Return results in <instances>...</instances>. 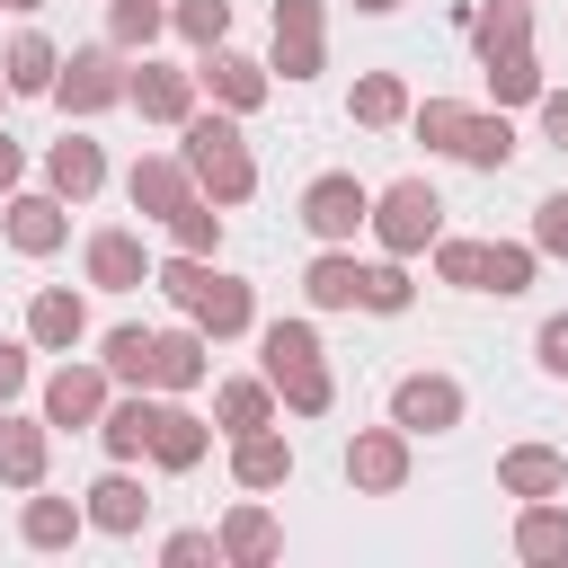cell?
Returning a JSON list of instances; mask_svg holds the SVG:
<instances>
[{"mask_svg": "<svg viewBox=\"0 0 568 568\" xmlns=\"http://www.w3.org/2000/svg\"><path fill=\"white\" fill-rule=\"evenodd\" d=\"M169 27L204 53V44H231V0H169Z\"/></svg>", "mask_w": 568, "mask_h": 568, "instance_id": "41", "label": "cell"}, {"mask_svg": "<svg viewBox=\"0 0 568 568\" xmlns=\"http://www.w3.org/2000/svg\"><path fill=\"white\" fill-rule=\"evenodd\" d=\"M44 186H53L62 204H89V195L106 186V151H98L89 133H62V142H44Z\"/></svg>", "mask_w": 568, "mask_h": 568, "instance_id": "18", "label": "cell"}, {"mask_svg": "<svg viewBox=\"0 0 568 568\" xmlns=\"http://www.w3.org/2000/svg\"><path fill=\"white\" fill-rule=\"evenodd\" d=\"M355 9H364V18H390V9H399V0H355Z\"/></svg>", "mask_w": 568, "mask_h": 568, "instance_id": "49", "label": "cell"}, {"mask_svg": "<svg viewBox=\"0 0 568 568\" xmlns=\"http://www.w3.org/2000/svg\"><path fill=\"white\" fill-rule=\"evenodd\" d=\"M532 364H541V373H559V382H568V311H550V320H541V328H532Z\"/></svg>", "mask_w": 568, "mask_h": 568, "instance_id": "44", "label": "cell"}, {"mask_svg": "<svg viewBox=\"0 0 568 568\" xmlns=\"http://www.w3.org/2000/svg\"><path fill=\"white\" fill-rule=\"evenodd\" d=\"M364 213H373V186H364L355 169H320V178L302 186V231H311L320 248H346V240L364 231Z\"/></svg>", "mask_w": 568, "mask_h": 568, "instance_id": "7", "label": "cell"}, {"mask_svg": "<svg viewBox=\"0 0 568 568\" xmlns=\"http://www.w3.org/2000/svg\"><path fill=\"white\" fill-rule=\"evenodd\" d=\"M204 453H213V426H204L195 408L160 399V426H151V453H142V462H151V470H195Z\"/></svg>", "mask_w": 568, "mask_h": 568, "instance_id": "26", "label": "cell"}, {"mask_svg": "<svg viewBox=\"0 0 568 568\" xmlns=\"http://www.w3.org/2000/svg\"><path fill=\"white\" fill-rule=\"evenodd\" d=\"M266 71H284V80L328 71V0H275L266 9Z\"/></svg>", "mask_w": 568, "mask_h": 568, "instance_id": "5", "label": "cell"}, {"mask_svg": "<svg viewBox=\"0 0 568 568\" xmlns=\"http://www.w3.org/2000/svg\"><path fill=\"white\" fill-rule=\"evenodd\" d=\"M0 106H9V80H0Z\"/></svg>", "mask_w": 568, "mask_h": 568, "instance_id": "51", "label": "cell"}, {"mask_svg": "<svg viewBox=\"0 0 568 568\" xmlns=\"http://www.w3.org/2000/svg\"><path fill=\"white\" fill-rule=\"evenodd\" d=\"M18 186H27V151L0 133V195H18Z\"/></svg>", "mask_w": 568, "mask_h": 568, "instance_id": "48", "label": "cell"}, {"mask_svg": "<svg viewBox=\"0 0 568 568\" xmlns=\"http://www.w3.org/2000/svg\"><path fill=\"white\" fill-rule=\"evenodd\" d=\"M435 284L479 293V240H444V231H435Z\"/></svg>", "mask_w": 568, "mask_h": 568, "instance_id": "42", "label": "cell"}, {"mask_svg": "<svg viewBox=\"0 0 568 568\" xmlns=\"http://www.w3.org/2000/svg\"><path fill=\"white\" fill-rule=\"evenodd\" d=\"M18 390H27V346H9V337H0V408H9Z\"/></svg>", "mask_w": 568, "mask_h": 568, "instance_id": "47", "label": "cell"}, {"mask_svg": "<svg viewBox=\"0 0 568 568\" xmlns=\"http://www.w3.org/2000/svg\"><path fill=\"white\" fill-rule=\"evenodd\" d=\"M169 27V0H106V44L115 53H151Z\"/></svg>", "mask_w": 568, "mask_h": 568, "instance_id": "38", "label": "cell"}, {"mask_svg": "<svg viewBox=\"0 0 568 568\" xmlns=\"http://www.w3.org/2000/svg\"><path fill=\"white\" fill-rule=\"evenodd\" d=\"M532 248H541V257H568V186L532 204Z\"/></svg>", "mask_w": 568, "mask_h": 568, "instance_id": "43", "label": "cell"}, {"mask_svg": "<svg viewBox=\"0 0 568 568\" xmlns=\"http://www.w3.org/2000/svg\"><path fill=\"white\" fill-rule=\"evenodd\" d=\"M417 302V284H408V266L399 257H373V266H355V311H373V320H399Z\"/></svg>", "mask_w": 568, "mask_h": 568, "instance_id": "35", "label": "cell"}, {"mask_svg": "<svg viewBox=\"0 0 568 568\" xmlns=\"http://www.w3.org/2000/svg\"><path fill=\"white\" fill-rule=\"evenodd\" d=\"M213 541H222V559H231V568H275V559H284V524H275L257 497H240V506L213 524Z\"/></svg>", "mask_w": 568, "mask_h": 568, "instance_id": "16", "label": "cell"}, {"mask_svg": "<svg viewBox=\"0 0 568 568\" xmlns=\"http://www.w3.org/2000/svg\"><path fill=\"white\" fill-rule=\"evenodd\" d=\"M532 275H541V248L532 240H479V293L515 302V293H532Z\"/></svg>", "mask_w": 568, "mask_h": 568, "instance_id": "30", "label": "cell"}, {"mask_svg": "<svg viewBox=\"0 0 568 568\" xmlns=\"http://www.w3.org/2000/svg\"><path fill=\"white\" fill-rule=\"evenodd\" d=\"M124 80H133V53L80 44V53H62V71H53V106H62V115H106V106H124Z\"/></svg>", "mask_w": 568, "mask_h": 568, "instance_id": "6", "label": "cell"}, {"mask_svg": "<svg viewBox=\"0 0 568 568\" xmlns=\"http://www.w3.org/2000/svg\"><path fill=\"white\" fill-rule=\"evenodd\" d=\"M160 231H169V248H186V257H213V248H222V204H213V195H195V204H178Z\"/></svg>", "mask_w": 568, "mask_h": 568, "instance_id": "39", "label": "cell"}, {"mask_svg": "<svg viewBox=\"0 0 568 568\" xmlns=\"http://www.w3.org/2000/svg\"><path fill=\"white\" fill-rule=\"evenodd\" d=\"M204 373H213V337H204L195 320H186V328H160V373H151V390H160V399H186Z\"/></svg>", "mask_w": 568, "mask_h": 568, "instance_id": "25", "label": "cell"}, {"mask_svg": "<svg viewBox=\"0 0 568 568\" xmlns=\"http://www.w3.org/2000/svg\"><path fill=\"white\" fill-rule=\"evenodd\" d=\"M453 160H470V169H506V160H515V124H506V106H497V115H479V106H470V115H462Z\"/></svg>", "mask_w": 568, "mask_h": 568, "instance_id": "36", "label": "cell"}, {"mask_svg": "<svg viewBox=\"0 0 568 568\" xmlns=\"http://www.w3.org/2000/svg\"><path fill=\"white\" fill-rule=\"evenodd\" d=\"M0 9H18V18H36V9H44V0H0Z\"/></svg>", "mask_w": 568, "mask_h": 568, "instance_id": "50", "label": "cell"}, {"mask_svg": "<svg viewBox=\"0 0 568 568\" xmlns=\"http://www.w3.org/2000/svg\"><path fill=\"white\" fill-rule=\"evenodd\" d=\"M462 408H470V390H462L453 373H399V382H390V426H399L408 444H417V435H453Z\"/></svg>", "mask_w": 568, "mask_h": 568, "instance_id": "8", "label": "cell"}, {"mask_svg": "<svg viewBox=\"0 0 568 568\" xmlns=\"http://www.w3.org/2000/svg\"><path fill=\"white\" fill-rule=\"evenodd\" d=\"M204 559H222L213 532H169V541H160V568H204Z\"/></svg>", "mask_w": 568, "mask_h": 568, "instance_id": "45", "label": "cell"}, {"mask_svg": "<svg viewBox=\"0 0 568 568\" xmlns=\"http://www.w3.org/2000/svg\"><path fill=\"white\" fill-rule=\"evenodd\" d=\"M346 115H355L364 133L408 124V80H399V71H364V80H355V98H346Z\"/></svg>", "mask_w": 568, "mask_h": 568, "instance_id": "32", "label": "cell"}, {"mask_svg": "<svg viewBox=\"0 0 568 568\" xmlns=\"http://www.w3.org/2000/svg\"><path fill=\"white\" fill-rule=\"evenodd\" d=\"M364 231L382 240V257H417V248H435V231H444V195H435L426 178H390V186L373 195Z\"/></svg>", "mask_w": 568, "mask_h": 568, "instance_id": "4", "label": "cell"}, {"mask_svg": "<svg viewBox=\"0 0 568 568\" xmlns=\"http://www.w3.org/2000/svg\"><path fill=\"white\" fill-rule=\"evenodd\" d=\"M213 426H222V435L275 426V382H266V373H231V382L213 390Z\"/></svg>", "mask_w": 568, "mask_h": 568, "instance_id": "31", "label": "cell"}, {"mask_svg": "<svg viewBox=\"0 0 568 568\" xmlns=\"http://www.w3.org/2000/svg\"><path fill=\"white\" fill-rule=\"evenodd\" d=\"M257 364H266V382H275V399L293 417H328L337 408V382H328V355H320L311 320H266L257 328Z\"/></svg>", "mask_w": 568, "mask_h": 568, "instance_id": "3", "label": "cell"}, {"mask_svg": "<svg viewBox=\"0 0 568 568\" xmlns=\"http://www.w3.org/2000/svg\"><path fill=\"white\" fill-rule=\"evenodd\" d=\"M80 532H89L80 497H44V488H27V506H18V541H27V550H71Z\"/></svg>", "mask_w": 568, "mask_h": 568, "instance_id": "28", "label": "cell"}, {"mask_svg": "<svg viewBox=\"0 0 568 568\" xmlns=\"http://www.w3.org/2000/svg\"><path fill=\"white\" fill-rule=\"evenodd\" d=\"M124 106H142V124H186V115H195V71L142 53L133 80H124Z\"/></svg>", "mask_w": 568, "mask_h": 568, "instance_id": "13", "label": "cell"}, {"mask_svg": "<svg viewBox=\"0 0 568 568\" xmlns=\"http://www.w3.org/2000/svg\"><path fill=\"white\" fill-rule=\"evenodd\" d=\"M106 399H115V382H106V364H53V382H44V426H98L106 417Z\"/></svg>", "mask_w": 568, "mask_h": 568, "instance_id": "10", "label": "cell"}, {"mask_svg": "<svg viewBox=\"0 0 568 568\" xmlns=\"http://www.w3.org/2000/svg\"><path fill=\"white\" fill-rule=\"evenodd\" d=\"M462 36L479 44V62L488 53H515V44H532V0H488V9H470Z\"/></svg>", "mask_w": 568, "mask_h": 568, "instance_id": "33", "label": "cell"}, {"mask_svg": "<svg viewBox=\"0 0 568 568\" xmlns=\"http://www.w3.org/2000/svg\"><path fill=\"white\" fill-rule=\"evenodd\" d=\"M53 71H62V53H53V36H9V53H0V80H9V98H53Z\"/></svg>", "mask_w": 568, "mask_h": 568, "instance_id": "29", "label": "cell"}, {"mask_svg": "<svg viewBox=\"0 0 568 568\" xmlns=\"http://www.w3.org/2000/svg\"><path fill=\"white\" fill-rule=\"evenodd\" d=\"M44 462H53V426L0 408V488H44Z\"/></svg>", "mask_w": 568, "mask_h": 568, "instance_id": "22", "label": "cell"}, {"mask_svg": "<svg viewBox=\"0 0 568 568\" xmlns=\"http://www.w3.org/2000/svg\"><path fill=\"white\" fill-rule=\"evenodd\" d=\"M0 240L18 248V257H53L62 240H71V204L44 186V195H9L0 204Z\"/></svg>", "mask_w": 568, "mask_h": 568, "instance_id": "12", "label": "cell"}, {"mask_svg": "<svg viewBox=\"0 0 568 568\" xmlns=\"http://www.w3.org/2000/svg\"><path fill=\"white\" fill-rule=\"evenodd\" d=\"M302 302H311V311H355V257H346V248H320V257L302 266Z\"/></svg>", "mask_w": 568, "mask_h": 568, "instance_id": "37", "label": "cell"}, {"mask_svg": "<svg viewBox=\"0 0 568 568\" xmlns=\"http://www.w3.org/2000/svg\"><path fill=\"white\" fill-rule=\"evenodd\" d=\"M462 115H470L462 98H408V133H417L426 151H453V142H462Z\"/></svg>", "mask_w": 568, "mask_h": 568, "instance_id": "40", "label": "cell"}, {"mask_svg": "<svg viewBox=\"0 0 568 568\" xmlns=\"http://www.w3.org/2000/svg\"><path fill=\"white\" fill-rule=\"evenodd\" d=\"M151 284H160V293H169V302H178L213 346L257 328V293H248V275H222L213 257H186V248H178L169 266H151Z\"/></svg>", "mask_w": 568, "mask_h": 568, "instance_id": "1", "label": "cell"}, {"mask_svg": "<svg viewBox=\"0 0 568 568\" xmlns=\"http://www.w3.org/2000/svg\"><path fill=\"white\" fill-rule=\"evenodd\" d=\"M479 71H488V98H497V106H532V98L550 89V80H541V53H532V44H515V53H488Z\"/></svg>", "mask_w": 568, "mask_h": 568, "instance_id": "34", "label": "cell"}, {"mask_svg": "<svg viewBox=\"0 0 568 568\" xmlns=\"http://www.w3.org/2000/svg\"><path fill=\"white\" fill-rule=\"evenodd\" d=\"M515 559L524 568H568V506L559 497H524L515 506Z\"/></svg>", "mask_w": 568, "mask_h": 568, "instance_id": "23", "label": "cell"}, {"mask_svg": "<svg viewBox=\"0 0 568 568\" xmlns=\"http://www.w3.org/2000/svg\"><path fill=\"white\" fill-rule=\"evenodd\" d=\"M80 515H89V532H115V541H124V532H142V515H151V497H142V479H133V470L115 462V470H98V479H89V497H80Z\"/></svg>", "mask_w": 568, "mask_h": 568, "instance_id": "17", "label": "cell"}, {"mask_svg": "<svg viewBox=\"0 0 568 568\" xmlns=\"http://www.w3.org/2000/svg\"><path fill=\"white\" fill-rule=\"evenodd\" d=\"M346 488L355 497H399L408 488V435L399 426H364L346 444Z\"/></svg>", "mask_w": 568, "mask_h": 568, "instance_id": "11", "label": "cell"}, {"mask_svg": "<svg viewBox=\"0 0 568 568\" xmlns=\"http://www.w3.org/2000/svg\"><path fill=\"white\" fill-rule=\"evenodd\" d=\"M497 488L506 497H568V453L559 444H506L497 453Z\"/></svg>", "mask_w": 568, "mask_h": 568, "instance_id": "21", "label": "cell"}, {"mask_svg": "<svg viewBox=\"0 0 568 568\" xmlns=\"http://www.w3.org/2000/svg\"><path fill=\"white\" fill-rule=\"evenodd\" d=\"M80 266H89V284H98V293H142V284H151V257H142V231H124V222H106V231H89V248H80Z\"/></svg>", "mask_w": 568, "mask_h": 568, "instance_id": "15", "label": "cell"}, {"mask_svg": "<svg viewBox=\"0 0 568 568\" xmlns=\"http://www.w3.org/2000/svg\"><path fill=\"white\" fill-rule=\"evenodd\" d=\"M231 479H240L248 497L284 488V479H293V444H284L275 426H248V435H231Z\"/></svg>", "mask_w": 568, "mask_h": 568, "instance_id": "27", "label": "cell"}, {"mask_svg": "<svg viewBox=\"0 0 568 568\" xmlns=\"http://www.w3.org/2000/svg\"><path fill=\"white\" fill-rule=\"evenodd\" d=\"M532 106H541V142H559V151H568V89H541Z\"/></svg>", "mask_w": 568, "mask_h": 568, "instance_id": "46", "label": "cell"}, {"mask_svg": "<svg viewBox=\"0 0 568 568\" xmlns=\"http://www.w3.org/2000/svg\"><path fill=\"white\" fill-rule=\"evenodd\" d=\"M195 89H213V106H222V115H257V106H266V89H275V71H266L257 53L204 44V62H195Z\"/></svg>", "mask_w": 568, "mask_h": 568, "instance_id": "9", "label": "cell"}, {"mask_svg": "<svg viewBox=\"0 0 568 568\" xmlns=\"http://www.w3.org/2000/svg\"><path fill=\"white\" fill-rule=\"evenodd\" d=\"M124 195H133V213H142V222H169L178 204H195V178H186V160H178V151H142V160L124 169Z\"/></svg>", "mask_w": 568, "mask_h": 568, "instance_id": "14", "label": "cell"}, {"mask_svg": "<svg viewBox=\"0 0 568 568\" xmlns=\"http://www.w3.org/2000/svg\"><path fill=\"white\" fill-rule=\"evenodd\" d=\"M178 160H186L195 195H213V204H248V195H257V160H248V133H240V115H222V106L178 124Z\"/></svg>", "mask_w": 568, "mask_h": 568, "instance_id": "2", "label": "cell"}, {"mask_svg": "<svg viewBox=\"0 0 568 568\" xmlns=\"http://www.w3.org/2000/svg\"><path fill=\"white\" fill-rule=\"evenodd\" d=\"M151 426H160V390H124V399H106V417L89 435L106 444V462H142L151 453Z\"/></svg>", "mask_w": 568, "mask_h": 568, "instance_id": "20", "label": "cell"}, {"mask_svg": "<svg viewBox=\"0 0 568 568\" xmlns=\"http://www.w3.org/2000/svg\"><path fill=\"white\" fill-rule=\"evenodd\" d=\"M89 337V302L71 293V284H44L36 302H27V346H44V355H71Z\"/></svg>", "mask_w": 568, "mask_h": 568, "instance_id": "19", "label": "cell"}, {"mask_svg": "<svg viewBox=\"0 0 568 568\" xmlns=\"http://www.w3.org/2000/svg\"><path fill=\"white\" fill-rule=\"evenodd\" d=\"M98 364H106L115 390H151V373H160V328H142V320L106 328V337H98Z\"/></svg>", "mask_w": 568, "mask_h": 568, "instance_id": "24", "label": "cell"}]
</instances>
